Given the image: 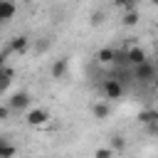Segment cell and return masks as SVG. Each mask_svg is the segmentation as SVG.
Returning a JSON list of instances; mask_svg holds the SVG:
<instances>
[{"mask_svg":"<svg viewBox=\"0 0 158 158\" xmlns=\"http://www.w3.org/2000/svg\"><path fill=\"white\" fill-rule=\"evenodd\" d=\"M101 89H104V96H106V99H111V101L123 96V84H121V79H106Z\"/></svg>","mask_w":158,"mask_h":158,"instance_id":"1","label":"cell"},{"mask_svg":"<svg viewBox=\"0 0 158 158\" xmlns=\"http://www.w3.org/2000/svg\"><path fill=\"white\" fill-rule=\"evenodd\" d=\"M7 104L12 106V111H25V109L32 104V96H30L27 91H15V94L7 99Z\"/></svg>","mask_w":158,"mask_h":158,"instance_id":"2","label":"cell"},{"mask_svg":"<svg viewBox=\"0 0 158 158\" xmlns=\"http://www.w3.org/2000/svg\"><path fill=\"white\" fill-rule=\"evenodd\" d=\"M25 121H27V126L37 128V126H44V123L49 121V114H47L44 109H32V111H27Z\"/></svg>","mask_w":158,"mask_h":158,"instance_id":"3","label":"cell"},{"mask_svg":"<svg viewBox=\"0 0 158 158\" xmlns=\"http://www.w3.org/2000/svg\"><path fill=\"white\" fill-rule=\"evenodd\" d=\"M136 79H141V81H151V79H156L158 74H156V67L146 59V62H141V64H136Z\"/></svg>","mask_w":158,"mask_h":158,"instance_id":"4","label":"cell"},{"mask_svg":"<svg viewBox=\"0 0 158 158\" xmlns=\"http://www.w3.org/2000/svg\"><path fill=\"white\" fill-rule=\"evenodd\" d=\"M67 69H69V62L62 57V59H54L49 74H52V79H64V77H67Z\"/></svg>","mask_w":158,"mask_h":158,"instance_id":"5","label":"cell"},{"mask_svg":"<svg viewBox=\"0 0 158 158\" xmlns=\"http://www.w3.org/2000/svg\"><path fill=\"white\" fill-rule=\"evenodd\" d=\"M91 114H94V118L106 121V118L111 116V106H109V101H96V104L91 106Z\"/></svg>","mask_w":158,"mask_h":158,"instance_id":"6","label":"cell"},{"mask_svg":"<svg viewBox=\"0 0 158 158\" xmlns=\"http://www.w3.org/2000/svg\"><path fill=\"white\" fill-rule=\"evenodd\" d=\"M15 12H17V5H15L12 0H2V2H0V20H2V22H10V20L15 17Z\"/></svg>","mask_w":158,"mask_h":158,"instance_id":"7","label":"cell"},{"mask_svg":"<svg viewBox=\"0 0 158 158\" xmlns=\"http://www.w3.org/2000/svg\"><path fill=\"white\" fill-rule=\"evenodd\" d=\"M10 47H12V52H15V54H25V52H27V47H30V40H27L25 35H17V37H12V40H10Z\"/></svg>","mask_w":158,"mask_h":158,"instance_id":"8","label":"cell"},{"mask_svg":"<svg viewBox=\"0 0 158 158\" xmlns=\"http://www.w3.org/2000/svg\"><path fill=\"white\" fill-rule=\"evenodd\" d=\"M126 57H128V64H133V67L148 59V57H146V49H143V47H131V49L126 52Z\"/></svg>","mask_w":158,"mask_h":158,"instance_id":"9","label":"cell"},{"mask_svg":"<svg viewBox=\"0 0 158 158\" xmlns=\"http://www.w3.org/2000/svg\"><path fill=\"white\" fill-rule=\"evenodd\" d=\"M12 77H15V69H12L7 62H5V64H0V79H2V89H7V86H10Z\"/></svg>","mask_w":158,"mask_h":158,"instance_id":"10","label":"cell"},{"mask_svg":"<svg viewBox=\"0 0 158 158\" xmlns=\"http://www.w3.org/2000/svg\"><path fill=\"white\" fill-rule=\"evenodd\" d=\"M138 121H141L143 126L158 123V111H156V109H146V111H141V114H138Z\"/></svg>","mask_w":158,"mask_h":158,"instance_id":"11","label":"cell"},{"mask_svg":"<svg viewBox=\"0 0 158 158\" xmlns=\"http://www.w3.org/2000/svg\"><path fill=\"white\" fill-rule=\"evenodd\" d=\"M96 59H99L101 64H111V62L116 59V49H111V47H104V49H99V52H96Z\"/></svg>","mask_w":158,"mask_h":158,"instance_id":"12","label":"cell"},{"mask_svg":"<svg viewBox=\"0 0 158 158\" xmlns=\"http://www.w3.org/2000/svg\"><path fill=\"white\" fill-rule=\"evenodd\" d=\"M121 22H123V27H136V25H138V7L126 10V15L121 17Z\"/></svg>","mask_w":158,"mask_h":158,"instance_id":"13","label":"cell"},{"mask_svg":"<svg viewBox=\"0 0 158 158\" xmlns=\"http://www.w3.org/2000/svg\"><path fill=\"white\" fill-rule=\"evenodd\" d=\"M12 156H17V148L7 143V138H0V158H12Z\"/></svg>","mask_w":158,"mask_h":158,"instance_id":"14","label":"cell"},{"mask_svg":"<svg viewBox=\"0 0 158 158\" xmlns=\"http://www.w3.org/2000/svg\"><path fill=\"white\" fill-rule=\"evenodd\" d=\"M111 146H114L116 151H123V148H126V138L116 133V136H111Z\"/></svg>","mask_w":158,"mask_h":158,"instance_id":"15","label":"cell"},{"mask_svg":"<svg viewBox=\"0 0 158 158\" xmlns=\"http://www.w3.org/2000/svg\"><path fill=\"white\" fill-rule=\"evenodd\" d=\"M114 5H118L123 10H133V7H138V0H114Z\"/></svg>","mask_w":158,"mask_h":158,"instance_id":"16","label":"cell"},{"mask_svg":"<svg viewBox=\"0 0 158 158\" xmlns=\"http://www.w3.org/2000/svg\"><path fill=\"white\" fill-rule=\"evenodd\" d=\"M114 153H116V148L111 146V148H96V153H94V156H96V158H111Z\"/></svg>","mask_w":158,"mask_h":158,"instance_id":"17","label":"cell"},{"mask_svg":"<svg viewBox=\"0 0 158 158\" xmlns=\"http://www.w3.org/2000/svg\"><path fill=\"white\" fill-rule=\"evenodd\" d=\"M106 20V12L104 10H96V12H91V25H101Z\"/></svg>","mask_w":158,"mask_h":158,"instance_id":"18","label":"cell"},{"mask_svg":"<svg viewBox=\"0 0 158 158\" xmlns=\"http://www.w3.org/2000/svg\"><path fill=\"white\" fill-rule=\"evenodd\" d=\"M10 114H12V106L5 101V104L0 106V121H7V118H10Z\"/></svg>","mask_w":158,"mask_h":158,"instance_id":"19","label":"cell"},{"mask_svg":"<svg viewBox=\"0 0 158 158\" xmlns=\"http://www.w3.org/2000/svg\"><path fill=\"white\" fill-rule=\"evenodd\" d=\"M49 49V42H37V52H47Z\"/></svg>","mask_w":158,"mask_h":158,"instance_id":"20","label":"cell"},{"mask_svg":"<svg viewBox=\"0 0 158 158\" xmlns=\"http://www.w3.org/2000/svg\"><path fill=\"white\" fill-rule=\"evenodd\" d=\"M156 91H158V77H156Z\"/></svg>","mask_w":158,"mask_h":158,"instance_id":"21","label":"cell"},{"mask_svg":"<svg viewBox=\"0 0 158 158\" xmlns=\"http://www.w3.org/2000/svg\"><path fill=\"white\" fill-rule=\"evenodd\" d=\"M153 5H158V0H153Z\"/></svg>","mask_w":158,"mask_h":158,"instance_id":"22","label":"cell"}]
</instances>
